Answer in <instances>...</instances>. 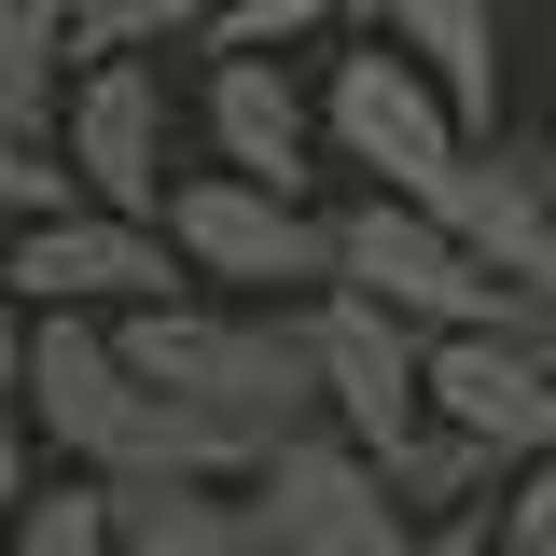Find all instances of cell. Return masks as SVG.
Segmentation results:
<instances>
[{
	"label": "cell",
	"mask_w": 556,
	"mask_h": 556,
	"mask_svg": "<svg viewBox=\"0 0 556 556\" xmlns=\"http://www.w3.org/2000/svg\"><path fill=\"white\" fill-rule=\"evenodd\" d=\"M334 292L417 320L431 348H445V334H543V320H556L543 292L486 278L473 251L445 237V208H417V195H348V208H334Z\"/></svg>",
	"instance_id": "obj_2"
},
{
	"label": "cell",
	"mask_w": 556,
	"mask_h": 556,
	"mask_svg": "<svg viewBox=\"0 0 556 556\" xmlns=\"http://www.w3.org/2000/svg\"><path fill=\"white\" fill-rule=\"evenodd\" d=\"M306 334H320V390H334V431H348V445L390 459L404 431H431V334H417V320L362 306V292H320Z\"/></svg>",
	"instance_id": "obj_9"
},
{
	"label": "cell",
	"mask_w": 556,
	"mask_h": 556,
	"mask_svg": "<svg viewBox=\"0 0 556 556\" xmlns=\"http://www.w3.org/2000/svg\"><path fill=\"white\" fill-rule=\"evenodd\" d=\"M237 529H251V556H417V543H431L404 501H390L376 445H348V431L278 445L265 473L237 486Z\"/></svg>",
	"instance_id": "obj_5"
},
{
	"label": "cell",
	"mask_w": 556,
	"mask_h": 556,
	"mask_svg": "<svg viewBox=\"0 0 556 556\" xmlns=\"http://www.w3.org/2000/svg\"><path fill=\"white\" fill-rule=\"evenodd\" d=\"M195 139H208V167H237V181H265V195H306V208H320L334 126H320V84H292V56H208Z\"/></svg>",
	"instance_id": "obj_8"
},
{
	"label": "cell",
	"mask_w": 556,
	"mask_h": 556,
	"mask_svg": "<svg viewBox=\"0 0 556 556\" xmlns=\"http://www.w3.org/2000/svg\"><path fill=\"white\" fill-rule=\"evenodd\" d=\"M167 237H181L195 292H237V306H320V292H334V208L265 195V181H237V167H195V181L167 195Z\"/></svg>",
	"instance_id": "obj_4"
},
{
	"label": "cell",
	"mask_w": 556,
	"mask_h": 556,
	"mask_svg": "<svg viewBox=\"0 0 556 556\" xmlns=\"http://www.w3.org/2000/svg\"><path fill=\"white\" fill-rule=\"evenodd\" d=\"M195 265L167 223H126V208H70V223H28L14 237V320H139V306H181Z\"/></svg>",
	"instance_id": "obj_6"
},
{
	"label": "cell",
	"mask_w": 556,
	"mask_h": 556,
	"mask_svg": "<svg viewBox=\"0 0 556 556\" xmlns=\"http://www.w3.org/2000/svg\"><path fill=\"white\" fill-rule=\"evenodd\" d=\"M320 126H334V167H362V195H417L431 208L473 167V112L417 56H390V42H348V56L320 70Z\"/></svg>",
	"instance_id": "obj_3"
},
{
	"label": "cell",
	"mask_w": 556,
	"mask_h": 556,
	"mask_svg": "<svg viewBox=\"0 0 556 556\" xmlns=\"http://www.w3.org/2000/svg\"><path fill=\"white\" fill-rule=\"evenodd\" d=\"M126 362L167 390V404L223 417L237 445H306V431H334V390H320V334H306V306H237V292H181V306H139L112 320Z\"/></svg>",
	"instance_id": "obj_1"
},
{
	"label": "cell",
	"mask_w": 556,
	"mask_h": 556,
	"mask_svg": "<svg viewBox=\"0 0 556 556\" xmlns=\"http://www.w3.org/2000/svg\"><path fill=\"white\" fill-rule=\"evenodd\" d=\"M431 417L473 431V445H501L515 473L556 459V362H543V334H445L431 348Z\"/></svg>",
	"instance_id": "obj_11"
},
{
	"label": "cell",
	"mask_w": 556,
	"mask_h": 556,
	"mask_svg": "<svg viewBox=\"0 0 556 556\" xmlns=\"http://www.w3.org/2000/svg\"><path fill=\"white\" fill-rule=\"evenodd\" d=\"M223 14H237V0H98V14H84V56H167V42H223ZM70 56V70H84Z\"/></svg>",
	"instance_id": "obj_14"
},
{
	"label": "cell",
	"mask_w": 556,
	"mask_h": 556,
	"mask_svg": "<svg viewBox=\"0 0 556 556\" xmlns=\"http://www.w3.org/2000/svg\"><path fill=\"white\" fill-rule=\"evenodd\" d=\"M0 195H14V237L98 208V195H84V167H70V139H0Z\"/></svg>",
	"instance_id": "obj_16"
},
{
	"label": "cell",
	"mask_w": 556,
	"mask_h": 556,
	"mask_svg": "<svg viewBox=\"0 0 556 556\" xmlns=\"http://www.w3.org/2000/svg\"><path fill=\"white\" fill-rule=\"evenodd\" d=\"M70 167L84 195L126 208V223H167V195L195 181L181 167V98H167V56H84L70 70Z\"/></svg>",
	"instance_id": "obj_7"
},
{
	"label": "cell",
	"mask_w": 556,
	"mask_h": 556,
	"mask_svg": "<svg viewBox=\"0 0 556 556\" xmlns=\"http://www.w3.org/2000/svg\"><path fill=\"white\" fill-rule=\"evenodd\" d=\"M112 556H251V529H237V486L126 473V486H112Z\"/></svg>",
	"instance_id": "obj_13"
},
{
	"label": "cell",
	"mask_w": 556,
	"mask_h": 556,
	"mask_svg": "<svg viewBox=\"0 0 556 556\" xmlns=\"http://www.w3.org/2000/svg\"><path fill=\"white\" fill-rule=\"evenodd\" d=\"M320 28H362V0H237L208 56H292V42H320Z\"/></svg>",
	"instance_id": "obj_17"
},
{
	"label": "cell",
	"mask_w": 556,
	"mask_h": 556,
	"mask_svg": "<svg viewBox=\"0 0 556 556\" xmlns=\"http://www.w3.org/2000/svg\"><path fill=\"white\" fill-rule=\"evenodd\" d=\"M14 556H112V473H56L14 501Z\"/></svg>",
	"instance_id": "obj_15"
},
{
	"label": "cell",
	"mask_w": 556,
	"mask_h": 556,
	"mask_svg": "<svg viewBox=\"0 0 556 556\" xmlns=\"http://www.w3.org/2000/svg\"><path fill=\"white\" fill-rule=\"evenodd\" d=\"M543 362H556V320H543Z\"/></svg>",
	"instance_id": "obj_19"
},
{
	"label": "cell",
	"mask_w": 556,
	"mask_h": 556,
	"mask_svg": "<svg viewBox=\"0 0 556 556\" xmlns=\"http://www.w3.org/2000/svg\"><path fill=\"white\" fill-rule=\"evenodd\" d=\"M501 543H515V556H556V459H529V473H515V501H501Z\"/></svg>",
	"instance_id": "obj_18"
},
{
	"label": "cell",
	"mask_w": 556,
	"mask_h": 556,
	"mask_svg": "<svg viewBox=\"0 0 556 556\" xmlns=\"http://www.w3.org/2000/svg\"><path fill=\"white\" fill-rule=\"evenodd\" d=\"M431 208H445V237H459L486 278H515V292L556 306V139H473V167Z\"/></svg>",
	"instance_id": "obj_10"
},
{
	"label": "cell",
	"mask_w": 556,
	"mask_h": 556,
	"mask_svg": "<svg viewBox=\"0 0 556 556\" xmlns=\"http://www.w3.org/2000/svg\"><path fill=\"white\" fill-rule=\"evenodd\" d=\"M362 42L417 56L473 112V139H501V0H362Z\"/></svg>",
	"instance_id": "obj_12"
}]
</instances>
